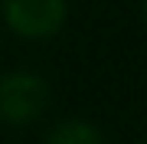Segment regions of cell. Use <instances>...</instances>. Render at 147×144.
<instances>
[{
  "mask_svg": "<svg viewBox=\"0 0 147 144\" xmlns=\"http://www.w3.org/2000/svg\"><path fill=\"white\" fill-rule=\"evenodd\" d=\"M137 144H147V141H137Z\"/></svg>",
  "mask_w": 147,
  "mask_h": 144,
  "instance_id": "cell-5",
  "label": "cell"
},
{
  "mask_svg": "<svg viewBox=\"0 0 147 144\" xmlns=\"http://www.w3.org/2000/svg\"><path fill=\"white\" fill-rule=\"evenodd\" d=\"M42 144H108L105 131L85 118H62L46 131Z\"/></svg>",
  "mask_w": 147,
  "mask_h": 144,
  "instance_id": "cell-3",
  "label": "cell"
},
{
  "mask_svg": "<svg viewBox=\"0 0 147 144\" xmlns=\"http://www.w3.org/2000/svg\"><path fill=\"white\" fill-rule=\"evenodd\" d=\"M49 108V82L33 69H10L0 75V124L26 128Z\"/></svg>",
  "mask_w": 147,
  "mask_h": 144,
  "instance_id": "cell-1",
  "label": "cell"
},
{
  "mask_svg": "<svg viewBox=\"0 0 147 144\" xmlns=\"http://www.w3.org/2000/svg\"><path fill=\"white\" fill-rule=\"evenodd\" d=\"M3 26L20 39H53L69 20V0H0Z\"/></svg>",
  "mask_w": 147,
  "mask_h": 144,
  "instance_id": "cell-2",
  "label": "cell"
},
{
  "mask_svg": "<svg viewBox=\"0 0 147 144\" xmlns=\"http://www.w3.org/2000/svg\"><path fill=\"white\" fill-rule=\"evenodd\" d=\"M141 20H144V26H147V0H141Z\"/></svg>",
  "mask_w": 147,
  "mask_h": 144,
  "instance_id": "cell-4",
  "label": "cell"
}]
</instances>
